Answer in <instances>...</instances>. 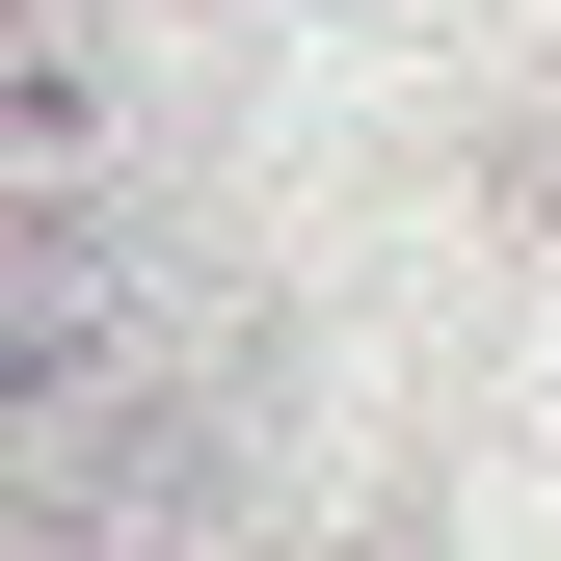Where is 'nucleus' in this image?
I'll return each mask as SVG.
<instances>
[{"label":"nucleus","instance_id":"obj_1","mask_svg":"<svg viewBox=\"0 0 561 561\" xmlns=\"http://www.w3.org/2000/svg\"><path fill=\"white\" fill-rule=\"evenodd\" d=\"M215 428V267H187L134 187H54L0 215V508H81V481Z\"/></svg>","mask_w":561,"mask_h":561},{"label":"nucleus","instance_id":"obj_2","mask_svg":"<svg viewBox=\"0 0 561 561\" xmlns=\"http://www.w3.org/2000/svg\"><path fill=\"white\" fill-rule=\"evenodd\" d=\"M107 161H134V27L107 0H0V215H54Z\"/></svg>","mask_w":561,"mask_h":561}]
</instances>
